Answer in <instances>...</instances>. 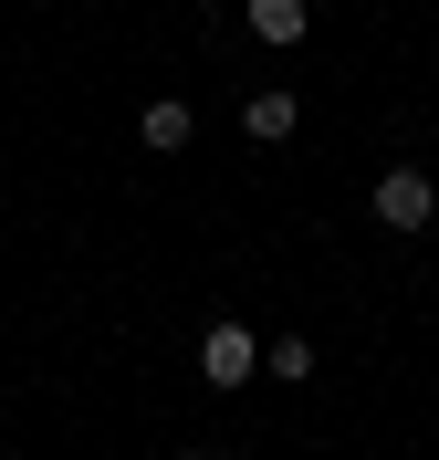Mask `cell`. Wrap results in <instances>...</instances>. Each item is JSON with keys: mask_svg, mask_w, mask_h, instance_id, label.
Listing matches in <instances>:
<instances>
[{"mask_svg": "<svg viewBox=\"0 0 439 460\" xmlns=\"http://www.w3.org/2000/svg\"><path fill=\"white\" fill-rule=\"evenodd\" d=\"M366 199H377L387 230H429V220H439V178H429V168H387Z\"/></svg>", "mask_w": 439, "mask_h": 460, "instance_id": "1", "label": "cell"}, {"mask_svg": "<svg viewBox=\"0 0 439 460\" xmlns=\"http://www.w3.org/2000/svg\"><path fill=\"white\" fill-rule=\"evenodd\" d=\"M199 376H209V387H241V376H262V335L220 314V324L199 335Z\"/></svg>", "mask_w": 439, "mask_h": 460, "instance_id": "2", "label": "cell"}, {"mask_svg": "<svg viewBox=\"0 0 439 460\" xmlns=\"http://www.w3.org/2000/svg\"><path fill=\"white\" fill-rule=\"evenodd\" d=\"M241 126H251V137H262V146H283L293 126H303V94H283V84H262V94H251V105H241Z\"/></svg>", "mask_w": 439, "mask_h": 460, "instance_id": "3", "label": "cell"}, {"mask_svg": "<svg viewBox=\"0 0 439 460\" xmlns=\"http://www.w3.org/2000/svg\"><path fill=\"white\" fill-rule=\"evenodd\" d=\"M189 126H199V115L178 105V94H157V105H146V115H136V137H146V146H157V157H178V146H189Z\"/></svg>", "mask_w": 439, "mask_h": 460, "instance_id": "4", "label": "cell"}, {"mask_svg": "<svg viewBox=\"0 0 439 460\" xmlns=\"http://www.w3.org/2000/svg\"><path fill=\"white\" fill-rule=\"evenodd\" d=\"M251 31H262L272 53H293L303 42V0H251Z\"/></svg>", "mask_w": 439, "mask_h": 460, "instance_id": "5", "label": "cell"}, {"mask_svg": "<svg viewBox=\"0 0 439 460\" xmlns=\"http://www.w3.org/2000/svg\"><path fill=\"white\" fill-rule=\"evenodd\" d=\"M262 367H272V376H293V387H303V376H314V345H303V335H272V345H262Z\"/></svg>", "mask_w": 439, "mask_h": 460, "instance_id": "6", "label": "cell"}, {"mask_svg": "<svg viewBox=\"0 0 439 460\" xmlns=\"http://www.w3.org/2000/svg\"><path fill=\"white\" fill-rule=\"evenodd\" d=\"M189 460H209V450H189Z\"/></svg>", "mask_w": 439, "mask_h": 460, "instance_id": "7", "label": "cell"}]
</instances>
